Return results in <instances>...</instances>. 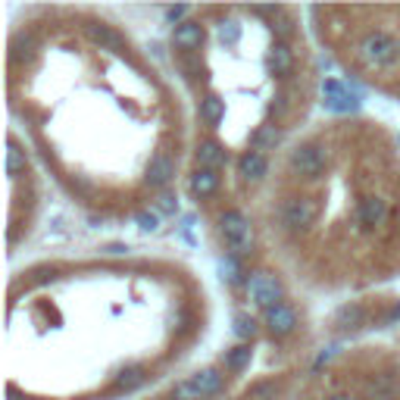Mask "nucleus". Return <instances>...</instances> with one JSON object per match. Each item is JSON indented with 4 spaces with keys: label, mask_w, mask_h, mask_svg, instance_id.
Instances as JSON below:
<instances>
[{
    "label": "nucleus",
    "mask_w": 400,
    "mask_h": 400,
    "mask_svg": "<svg viewBox=\"0 0 400 400\" xmlns=\"http://www.w3.org/2000/svg\"><path fill=\"white\" fill-rule=\"evenodd\" d=\"M222 385H225V376L216 366H210V369H200L191 378L178 382L172 388V400H210L222 391Z\"/></svg>",
    "instance_id": "f257e3e1"
},
{
    "label": "nucleus",
    "mask_w": 400,
    "mask_h": 400,
    "mask_svg": "<svg viewBox=\"0 0 400 400\" xmlns=\"http://www.w3.org/2000/svg\"><path fill=\"white\" fill-rule=\"evenodd\" d=\"M219 231H222V238H225V248L235 253V257L250 253V248H253V225H250V219L244 216L241 210H225L222 216H219Z\"/></svg>",
    "instance_id": "f03ea898"
},
{
    "label": "nucleus",
    "mask_w": 400,
    "mask_h": 400,
    "mask_svg": "<svg viewBox=\"0 0 400 400\" xmlns=\"http://www.w3.org/2000/svg\"><path fill=\"white\" fill-rule=\"evenodd\" d=\"M325 163H329V153H325V148L316 141L300 144V148H294L288 157V169L300 178H319L325 172Z\"/></svg>",
    "instance_id": "7ed1b4c3"
},
{
    "label": "nucleus",
    "mask_w": 400,
    "mask_h": 400,
    "mask_svg": "<svg viewBox=\"0 0 400 400\" xmlns=\"http://www.w3.org/2000/svg\"><path fill=\"white\" fill-rule=\"evenodd\" d=\"M359 57L372 66H391L400 57V44H397V38L385 35V31H369L359 41Z\"/></svg>",
    "instance_id": "20e7f679"
},
{
    "label": "nucleus",
    "mask_w": 400,
    "mask_h": 400,
    "mask_svg": "<svg viewBox=\"0 0 400 400\" xmlns=\"http://www.w3.org/2000/svg\"><path fill=\"white\" fill-rule=\"evenodd\" d=\"M248 294H250L253 303L263 306V313H266V310H272V306L282 303L285 288H282V282H278L272 272H250V278H248Z\"/></svg>",
    "instance_id": "39448f33"
},
{
    "label": "nucleus",
    "mask_w": 400,
    "mask_h": 400,
    "mask_svg": "<svg viewBox=\"0 0 400 400\" xmlns=\"http://www.w3.org/2000/svg\"><path fill=\"white\" fill-rule=\"evenodd\" d=\"M282 225L291 231H300V229H310L319 216V203L313 197H291L282 203Z\"/></svg>",
    "instance_id": "423d86ee"
},
{
    "label": "nucleus",
    "mask_w": 400,
    "mask_h": 400,
    "mask_svg": "<svg viewBox=\"0 0 400 400\" xmlns=\"http://www.w3.org/2000/svg\"><path fill=\"white\" fill-rule=\"evenodd\" d=\"M322 103L329 106L331 113H353L359 106V97L353 94L348 85H341L338 78H325L322 82Z\"/></svg>",
    "instance_id": "0eeeda50"
},
{
    "label": "nucleus",
    "mask_w": 400,
    "mask_h": 400,
    "mask_svg": "<svg viewBox=\"0 0 400 400\" xmlns=\"http://www.w3.org/2000/svg\"><path fill=\"white\" fill-rule=\"evenodd\" d=\"M172 178H176V159L163 150L153 153V159L148 163V169H144V185L153 191H163Z\"/></svg>",
    "instance_id": "6e6552de"
},
{
    "label": "nucleus",
    "mask_w": 400,
    "mask_h": 400,
    "mask_svg": "<svg viewBox=\"0 0 400 400\" xmlns=\"http://www.w3.org/2000/svg\"><path fill=\"white\" fill-rule=\"evenodd\" d=\"M263 325L269 329V335L285 338L297 329V313L291 310L288 303H278V306H272V310L263 313Z\"/></svg>",
    "instance_id": "1a4fd4ad"
},
{
    "label": "nucleus",
    "mask_w": 400,
    "mask_h": 400,
    "mask_svg": "<svg viewBox=\"0 0 400 400\" xmlns=\"http://www.w3.org/2000/svg\"><path fill=\"white\" fill-rule=\"evenodd\" d=\"M203 41H206V29L200 22H194V19H188V22L172 29V44H176L178 50L194 53V50L203 48Z\"/></svg>",
    "instance_id": "9d476101"
},
{
    "label": "nucleus",
    "mask_w": 400,
    "mask_h": 400,
    "mask_svg": "<svg viewBox=\"0 0 400 400\" xmlns=\"http://www.w3.org/2000/svg\"><path fill=\"white\" fill-rule=\"evenodd\" d=\"M85 35H88L100 50H113V53H122V50H125L122 35H119V31H113L110 25H103V22H91V25H85Z\"/></svg>",
    "instance_id": "9b49d317"
},
{
    "label": "nucleus",
    "mask_w": 400,
    "mask_h": 400,
    "mask_svg": "<svg viewBox=\"0 0 400 400\" xmlns=\"http://www.w3.org/2000/svg\"><path fill=\"white\" fill-rule=\"evenodd\" d=\"M194 157H197V169H219V166L229 163V150H225L219 141H213V138H206V141L197 144Z\"/></svg>",
    "instance_id": "f8f14e48"
},
{
    "label": "nucleus",
    "mask_w": 400,
    "mask_h": 400,
    "mask_svg": "<svg viewBox=\"0 0 400 400\" xmlns=\"http://www.w3.org/2000/svg\"><path fill=\"white\" fill-rule=\"evenodd\" d=\"M385 216H388V203H385L382 197H363L359 200V210H357V219L363 229H376V225L385 222Z\"/></svg>",
    "instance_id": "ddd939ff"
},
{
    "label": "nucleus",
    "mask_w": 400,
    "mask_h": 400,
    "mask_svg": "<svg viewBox=\"0 0 400 400\" xmlns=\"http://www.w3.org/2000/svg\"><path fill=\"white\" fill-rule=\"evenodd\" d=\"M238 172H241V178H248V182H263L266 172H269V159L259 150H248L238 159Z\"/></svg>",
    "instance_id": "4468645a"
},
{
    "label": "nucleus",
    "mask_w": 400,
    "mask_h": 400,
    "mask_svg": "<svg viewBox=\"0 0 400 400\" xmlns=\"http://www.w3.org/2000/svg\"><path fill=\"white\" fill-rule=\"evenodd\" d=\"M35 57H38L35 38H31L29 31H16V35H13V41H10V59L16 66H29Z\"/></svg>",
    "instance_id": "2eb2a0df"
},
{
    "label": "nucleus",
    "mask_w": 400,
    "mask_h": 400,
    "mask_svg": "<svg viewBox=\"0 0 400 400\" xmlns=\"http://www.w3.org/2000/svg\"><path fill=\"white\" fill-rule=\"evenodd\" d=\"M266 66H269L272 76L285 78V76H291V69H294V53H291V48L285 41H276L269 50V63Z\"/></svg>",
    "instance_id": "dca6fc26"
},
{
    "label": "nucleus",
    "mask_w": 400,
    "mask_h": 400,
    "mask_svg": "<svg viewBox=\"0 0 400 400\" xmlns=\"http://www.w3.org/2000/svg\"><path fill=\"white\" fill-rule=\"evenodd\" d=\"M188 191L194 194L197 200H203V197H213L219 191V172L216 169H197L194 176H191V182H188Z\"/></svg>",
    "instance_id": "f3484780"
},
{
    "label": "nucleus",
    "mask_w": 400,
    "mask_h": 400,
    "mask_svg": "<svg viewBox=\"0 0 400 400\" xmlns=\"http://www.w3.org/2000/svg\"><path fill=\"white\" fill-rule=\"evenodd\" d=\"M335 325H338V329H344V331L363 329V325H366V306H359V303H344V306H338Z\"/></svg>",
    "instance_id": "a211bd4d"
},
{
    "label": "nucleus",
    "mask_w": 400,
    "mask_h": 400,
    "mask_svg": "<svg viewBox=\"0 0 400 400\" xmlns=\"http://www.w3.org/2000/svg\"><path fill=\"white\" fill-rule=\"evenodd\" d=\"M222 116H225V100L222 97L210 94V97L200 100V119H203L206 125H219L222 122Z\"/></svg>",
    "instance_id": "6ab92c4d"
},
{
    "label": "nucleus",
    "mask_w": 400,
    "mask_h": 400,
    "mask_svg": "<svg viewBox=\"0 0 400 400\" xmlns=\"http://www.w3.org/2000/svg\"><path fill=\"white\" fill-rule=\"evenodd\" d=\"M278 141H282V131H278L276 125H259V129L250 135L253 150H259V153H263V150H272Z\"/></svg>",
    "instance_id": "aec40b11"
},
{
    "label": "nucleus",
    "mask_w": 400,
    "mask_h": 400,
    "mask_svg": "<svg viewBox=\"0 0 400 400\" xmlns=\"http://www.w3.org/2000/svg\"><path fill=\"white\" fill-rule=\"evenodd\" d=\"M250 357H253L250 344H238V348H231V350L222 353V366H225L229 372H241L244 366L250 363Z\"/></svg>",
    "instance_id": "412c9836"
},
{
    "label": "nucleus",
    "mask_w": 400,
    "mask_h": 400,
    "mask_svg": "<svg viewBox=\"0 0 400 400\" xmlns=\"http://www.w3.org/2000/svg\"><path fill=\"white\" fill-rule=\"evenodd\" d=\"M25 163H29L25 150L16 144V138H10V141H6V176L16 178L19 172H25Z\"/></svg>",
    "instance_id": "4be33fe9"
},
{
    "label": "nucleus",
    "mask_w": 400,
    "mask_h": 400,
    "mask_svg": "<svg viewBox=\"0 0 400 400\" xmlns=\"http://www.w3.org/2000/svg\"><path fill=\"white\" fill-rule=\"evenodd\" d=\"M144 378H148V369H144V366H125L116 378V388L119 391H135L138 385H144Z\"/></svg>",
    "instance_id": "5701e85b"
},
{
    "label": "nucleus",
    "mask_w": 400,
    "mask_h": 400,
    "mask_svg": "<svg viewBox=\"0 0 400 400\" xmlns=\"http://www.w3.org/2000/svg\"><path fill=\"white\" fill-rule=\"evenodd\" d=\"M219 272H222V278L229 285H238L244 278V269H241V259L235 257V253H229V257H222V263H219Z\"/></svg>",
    "instance_id": "b1692460"
},
{
    "label": "nucleus",
    "mask_w": 400,
    "mask_h": 400,
    "mask_svg": "<svg viewBox=\"0 0 400 400\" xmlns=\"http://www.w3.org/2000/svg\"><path fill=\"white\" fill-rule=\"evenodd\" d=\"M231 331H235L241 341H250V338L257 335V319L248 316V313H238V316H235V325H231Z\"/></svg>",
    "instance_id": "393cba45"
},
{
    "label": "nucleus",
    "mask_w": 400,
    "mask_h": 400,
    "mask_svg": "<svg viewBox=\"0 0 400 400\" xmlns=\"http://www.w3.org/2000/svg\"><path fill=\"white\" fill-rule=\"evenodd\" d=\"M278 397V385L276 382H259L248 391V400H276Z\"/></svg>",
    "instance_id": "a878e982"
},
{
    "label": "nucleus",
    "mask_w": 400,
    "mask_h": 400,
    "mask_svg": "<svg viewBox=\"0 0 400 400\" xmlns=\"http://www.w3.org/2000/svg\"><path fill=\"white\" fill-rule=\"evenodd\" d=\"M135 219H138V225H141V231H157V229H159V216H157V213L141 210Z\"/></svg>",
    "instance_id": "bb28decb"
},
{
    "label": "nucleus",
    "mask_w": 400,
    "mask_h": 400,
    "mask_svg": "<svg viewBox=\"0 0 400 400\" xmlns=\"http://www.w3.org/2000/svg\"><path fill=\"white\" fill-rule=\"evenodd\" d=\"M176 206H178L176 194H169V191H163V194H159V200H157V210L159 213H176Z\"/></svg>",
    "instance_id": "cd10ccee"
},
{
    "label": "nucleus",
    "mask_w": 400,
    "mask_h": 400,
    "mask_svg": "<svg viewBox=\"0 0 400 400\" xmlns=\"http://www.w3.org/2000/svg\"><path fill=\"white\" fill-rule=\"evenodd\" d=\"M188 13H191V6H169V10H166V19H169V22L172 25H182V19L185 16H188Z\"/></svg>",
    "instance_id": "c85d7f7f"
},
{
    "label": "nucleus",
    "mask_w": 400,
    "mask_h": 400,
    "mask_svg": "<svg viewBox=\"0 0 400 400\" xmlns=\"http://www.w3.org/2000/svg\"><path fill=\"white\" fill-rule=\"evenodd\" d=\"M219 35H222V41L235 44V41H238V35H241V31H238V25H235V22H222V29H219Z\"/></svg>",
    "instance_id": "c756f323"
},
{
    "label": "nucleus",
    "mask_w": 400,
    "mask_h": 400,
    "mask_svg": "<svg viewBox=\"0 0 400 400\" xmlns=\"http://www.w3.org/2000/svg\"><path fill=\"white\" fill-rule=\"evenodd\" d=\"M272 31H276V35H278V38H282V41H285V38L291 35V19H288V16H285V13H282V19H278V22H272Z\"/></svg>",
    "instance_id": "7c9ffc66"
},
{
    "label": "nucleus",
    "mask_w": 400,
    "mask_h": 400,
    "mask_svg": "<svg viewBox=\"0 0 400 400\" xmlns=\"http://www.w3.org/2000/svg\"><path fill=\"white\" fill-rule=\"evenodd\" d=\"M285 110H288V97H285V94H278V97H276V103L269 106V113H272V116L278 119V116H282Z\"/></svg>",
    "instance_id": "2f4dec72"
},
{
    "label": "nucleus",
    "mask_w": 400,
    "mask_h": 400,
    "mask_svg": "<svg viewBox=\"0 0 400 400\" xmlns=\"http://www.w3.org/2000/svg\"><path fill=\"white\" fill-rule=\"evenodd\" d=\"M106 253H125L129 248H125V244H110V248H103Z\"/></svg>",
    "instance_id": "473e14b6"
},
{
    "label": "nucleus",
    "mask_w": 400,
    "mask_h": 400,
    "mask_svg": "<svg viewBox=\"0 0 400 400\" xmlns=\"http://www.w3.org/2000/svg\"><path fill=\"white\" fill-rule=\"evenodd\" d=\"M329 400H353L350 394H335V397H329Z\"/></svg>",
    "instance_id": "72a5a7b5"
}]
</instances>
